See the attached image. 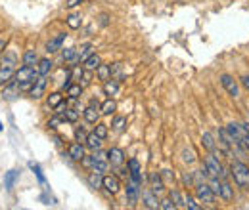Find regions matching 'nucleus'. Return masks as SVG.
Here are the masks:
<instances>
[{"mask_svg":"<svg viewBox=\"0 0 249 210\" xmlns=\"http://www.w3.org/2000/svg\"><path fill=\"white\" fill-rule=\"evenodd\" d=\"M38 71H36V67H27V65H23V67H19L18 71H16V75H14V79H12V82L19 88V92H29L35 86V82L38 81Z\"/></svg>","mask_w":249,"mask_h":210,"instance_id":"nucleus-1","label":"nucleus"},{"mask_svg":"<svg viewBox=\"0 0 249 210\" xmlns=\"http://www.w3.org/2000/svg\"><path fill=\"white\" fill-rule=\"evenodd\" d=\"M230 178L240 189H244V191L249 189V166L242 159H234L230 162Z\"/></svg>","mask_w":249,"mask_h":210,"instance_id":"nucleus-2","label":"nucleus"},{"mask_svg":"<svg viewBox=\"0 0 249 210\" xmlns=\"http://www.w3.org/2000/svg\"><path fill=\"white\" fill-rule=\"evenodd\" d=\"M16 71H18V56L14 52H6L0 63V86H6L14 79Z\"/></svg>","mask_w":249,"mask_h":210,"instance_id":"nucleus-3","label":"nucleus"},{"mask_svg":"<svg viewBox=\"0 0 249 210\" xmlns=\"http://www.w3.org/2000/svg\"><path fill=\"white\" fill-rule=\"evenodd\" d=\"M196 199L205 207H213L215 201H217V195H215V191L211 189L209 183L199 181V183H196Z\"/></svg>","mask_w":249,"mask_h":210,"instance_id":"nucleus-4","label":"nucleus"},{"mask_svg":"<svg viewBox=\"0 0 249 210\" xmlns=\"http://www.w3.org/2000/svg\"><path fill=\"white\" fill-rule=\"evenodd\" d=\"M203 162H205V166L209 168V174H211V176H218V178L226 180V176L230 174V172H226V170H224L222 162L218 161L217 155H213V153H209V155L205 157V161H203ZM211 176H209V178H211Z\"/></svg>","mask_w":249,"mask_h":210,"instance_id":"nucleus-5","label":"nucleus"},{"mask_svg":"<svg viewBox=\"0 0 249 210\" xmlns=\"http://www.w3.org/2000/svg\"><path fill=\"white\" fill-rule=\"evenodd\" d=\"M218 81H220L222 88L228 92V96H232L234 99H236V97H240V82H238L232 75H226V73H224V75H220V79H218Z\"/></svg>","mask_w":249,"mask_h":210,"instance_id":"nucleus-6","label":"nucleus"},{"mask_svg":"<svg viewBox=\"0 0 249 210\" xmlns=\"http://www.w3.org/2000/svg\"><path fill=\"white\" fill-rule=\"evenodd\" d=\"M140 199H142V205H144L146 209H152V210L161 209V201L157 199V193H154L152 189L140 191Z\"/></svg>","mask_w":249,"mask_h":210,"instance_id":"nucleus-7","label":"nucleus"},{"mask_svg":"<svg viewBox=\"0 0 249 210\" xmlns=\"http://www.w3.org/2000/svg\"><path fill=\"white\" fill-rule=\"evenodd\" d=\"M109 195H115V193H119L121 191V180H119V176H115V174H107V176H104V185H102Z\"/></svg>","mask_w":249,"mask_h":210,"instance_id":"nucleus-8","label":"nucleus"},{"mask_svg":"<svg viewBox=\"0 0 249 210\" xmlns=\"http://www.w3.org/2000/svg\"><path fill=\"white\" fill-rule=\"evenodd\" d=\"M201 145L205 147L207 153H213V155H220V149H218L217 142H215V136L211 134V132H203L201 134Z\"/></svg>","mask_w":249,"mask_h":210,"instance_id":"nucleus-9","label":"nucleus"},{"mask_svg":"<svg viewBox=\"0 0 249 210\" xmlns=\"http://www.w3.org/2000/svg\"><path fill=\"white\" fill-rule=\"evenodd\" d=\"M148 181H150V189H152L154 193L161 195V193L165 191V181H163V176H161L159 172H150Z\"/></svg>","mask_w":249,"mask_h":210,"instance_id":"nucleus-10","label":"nucleus"},{"mask_svg":"<svg viewBox=\"0 0 249 210\" xmlns=\"http://www.w3.org/2000/svg\"><path fill=\"white\" fill-rule=\"evenodd\" d=\"M126 166H128V172H130V180L136 181V183L140 185L144 178H142V170H140V162H138V159H128Z\"/></svg>","mask_w":249,"mask_h":210,"instance_id":"nucleus-11","label":"nucleus"},{"mask_svg":"<svg viewBox=\"0 0 249 210\" xmlns=\"http://www.w3.org/2000/svg\"><path fill=\"white\" fill-rule=\"evenodd\" d=\"M65 38H67V34L65 32H58L54 38H50V42L46 44V52L48 54H56V52H60L63 46V42H65Z\"/></svg>","mask_w":249,"mask_h":210,"instance_id":"nucleus-12","label":"nucleus"},{"mask_svg":"<svg viewBox=\"0 0 249 210\" xmlns=\"http://www.w3.org/2000/svg\"><path fill=\"white\" fill-rule=\"evenodd\" d=\"M226 132H228L236 142H242L248 130H246V126H244V124H240V122H230V124L226 126Z\"/></svg>","mask_w":249,"mask_h":210,"instance_id":"nucleus-13","label":"nucleus"},{"mask_svg":"<svg viewBox=\"0 0 249 210\" xmlns=\"http://www.w3.org/2000/svg\"><path fill=\"white\" fill-rule=\"evenodd\" d=\"M107 162L113 166V168H117V166H121L124 162V153L123 149H119V147H111V149L107 151Z\"/></svg>","mask_w":249,"mask_h":210,"instance_id":"nucleus-14","label":"nucleus"},{"mask_svg":"<svg viewBox=\"0 0 249 210\" xmlns=\"http://www.w3.org/2000/svg\"><path fill=\"white\" fill-rule=\"evenodd\" d=\"M138 199H140V187L136 181L130 180L126 183V201H128V205H136Z\"/></svg>","mask_w":249,"mask_h":210,"instance_id":"nucleus-15","label":"nucleus"},{"mask_svg":"<svg viewBox=\"0 0 249 210\" xmlns=\"http://www.w3.org/2000/svg\"><path fill=\"white\" fill-rule=\"evenodd\" d=\"M85 147H87V145H85V144H79V142H77V144H71L69 149H67V157H69L71 161H79V162H81V161L85 159Z\"/></svg>","mask_w":249,"mask_h":210,"instance_id":"nucleus-16","label":"nucleus"},{"mask_svg":"<svg viewBox=\"0 0 249 210\" xmlns=\"http://www.w3.org/2000/svg\"><path fill=\"white\" fill-rule=\"evenodd\" d=\"M46 84H48L46 77H38V81L35 82V86L29 90V94H31L33 99H40V97L44 96V92H46Z\"/></svg>","mask_w":249,"mask_h":210,"instance_id":"nucleus-17","label":"nucleus"},{"mask_svg":"<svg viewBox=\"0 0 249 210\" xmlns=\"http://www.w3.org/2000/svg\"><path fill=\"white\" fill-rule=\"evenodd\" d=\"M218 197L224 201V203H230L234 199V187L230 185V181L220 180V191H218Z\"/></svg>","mask_w":249,"mask_h":210,"instance_id":"nucleus-18","label":"nucleus"},{"mask_svg":"<svg viewBox=\"0 0 249 210\" xmlns=\"http://www.w3.org/2000/svg\"><path fill=\"white\" fill-rule=\"evenodd\" d=\"M83 115H85V120H87L89 124H96V122L100 120L102 109H100V107H94V105H89V107L83 111Z\"/></svg>","mask_w":249,"mask_h":210,"instance_id":"nucleus-19","label":"nucleus"},{"mask_svg":"<svg viewBox=\"0 0 249 210\" xmlns=\"http://www.w3.org/2000/svg\"><path fill=\"white\" fill-rule=\"evenodd\" d=\"M52 67H54V63H52L50 58H42V60H38V63H36V71H38V75H40V77L50 75Z\"/></svg>","mask_w":249,"mask_h":210,"instance_id":"nucleus-20","label":"nucleus"},{"mask_svg":"<svg viewBox=\"0 0 249 210\" xmlns=\"http://www.w3.org/2000/svg\"><path fill=\"white\" fill-rule=\"evenodd\" d=\"M87 181H89V187H92V189H100V187L104 185V174H102V172H96V170H92V172L89 174Z\"/></svg>","mask_w":249,"mask_h":210,"instance_id":"nucleus-21","label":"nucleus"},{"mask_svg":"<svg viewBox=\"0 0 249 210\" xmlns=\"http://www.w3.org/2000/svg\"><path fill=\"white\" fill-rule=\"evenodd\" d=\"M102 115H106V117H111L115 111H117V103H115V99L113 97H107L106 101H102Z\"/></svg>","mask_w":249,"mask_h":210,"instance_id":"nucleus-22","label":"nucleus"},{"mask_svg":"<svg viewBox=\"0 0 249 210\" xmlns=\"http://www.w3.org/2000/svg\"><path fill=\"white\" fill-rule=\"evenodd\" d=\"M18 180H19V170H10V172H6V176H4V187H6L8 191H12Z\"/></svg>","mask_w":249,"mask_h":210,"instance_id":"nucleus-23","label":"nucleus"},{"mask_svg":"<svg viewBox=\"0 0 249 210\" xmlns=\"http://www.w3.org/2000/svg\"><path fill=\"white\" fill-rule=\"evenodd\" d=\"M104 92H106V96H109V97L117 96V92H119V81L107 79V81L104 82Z\"/></svg>","mask_w":249,"mask_h":210,"instance_id":"nucleus-24","label":"nucleus"},{"mask_svg":"<svg viewBox=\"0 0 249 210\" xmlns=\"http://www.w3.org/2000/svg\"><path fill=\"white\" fill-rule=\"evenodd\" d=\"M102 144H104V140H102L96 132H92V134H89V138H87V144H85V145H87L89 149L96 151V149H100V147H102Z\"/></svg>","mask_w":249,"mask_h":210,"instance_id":"nucleus-25","label":"nucleus"},{"mask_svg":"<svg viewBox=\"0 0 249 210\" xmlns=\"http://www.w3.org/2000/svg\"><path fill=\"white\" fill-rule=\"evenodd\" d=\"M96 77L100 79V81H107V79H111V65H106V63H100V67L96 69Z\"/></svg>","mask_w":249,"mask_h":210,"instance_id":"nucleus-26","label":"nucleus"},{"mask_svg":"<svg viewBox=\"0 0 249 210\" xmlns=\"http://www.w3.org/2000/svg\"><path fill=\"white\" fill-rule=\"evenodd\" d=\"M46 103H48V107H52V109H58V107H60V105L63 103L62 92H54V94H50Z\"/></svg>","mask_w":249,"mask_h":210,"instance_id":"nucleus-27","label":"nucleus"},{"mask_svg":"<svg viewBox=\"0 0 249 210\" xmlns=\"http://www.w3.org/2000/svg\"><path fill=\"white\" fill-rule=\"evenodd\" d=\"M65 23H67V27L69 29H79L81 27V14H69L67 17H65Z\"/></svg>","mask_w":249,"mask_h":210,"instance_id":"nucleus-28","label":"nucleus"},{"mask_svg":"<svg viewBox=\"0 0 249 210\" xmlns=\"http://www.w3.org/2000/svg\"><path fill=\"white\" fill-rule=\"evenodd\" d=\"M62 60L77 63V61H79V50H77V48H65L62 52Z\"/></svg>","mask_w":249,"mask_h":210,"instance_id":"nucleus-29","label":"nucleus"},{"mask_svg":"<svg viewBox=\"0 0 249 210\" xmlns=\"http://www.w3.org/2000/svg\"><path fill=\"white\" fill-rule=\"evenodd\" d=\"M23 65H27V67H35L36 63H38V56H36V52L35 50H27L25 54H23Z\"/></svg>","mask_w":249,"mask_h":210,"instance_id":"nucleus-30","label":"nucleus"},{"mask_svg":"<svg viewBox=\"0 0 249 210\" xmlns=\"http://www.w3.org/2000/svg\"><path fill=\"white\" fill-rule=\"evenodd\" d=\"M83 63H85V69H89V71H96V69L100 67L102 60H100V56H98V54H92L90 58H87Z\"/></svg>","mask_w":249,"mask_h":210,"instance_id":"nucleus-31","label":"nucleus"},{"mask_svg":"<svg viewBox=\"0 0 249 210\" xmlns=\"http://www.w3.org/2000/svg\"><path fill=\"white\" fill-rule=\"evenodd\" d=\"M169 197L173 199V203H175L178 209H184V195H182L178 189H171V191H169Z\"/></svg>","mask_w":249,"mask_h":210,"instance_id":"nucleus-32","label":"nucleus"},{"mask_svg":"<svg viewBox=\"0 0 249 210\" xmlns=\"http://www.w3.org/2000/svg\"><path fill=\"white\" fill-rule=\"evenodd\" d=\"M65 94H67V97H77V99H79V97L83 96V86H81L79 82H73V84L65 90Z\"/></svg>","mask_w":249,"mask_h":210,"instance_id":"nucleus-33","label":"nucleus"},{"mask_svg":"<svg viewBox=\"0 0 249 210\" xmlns=\"http://www.w3.org/2000/svg\"><path fill=\"white\" fill-rule=\"evenodd\" d=\"M184 209L201 210L203 209V205H199V201H197V199H194L192 195H184Z\"/></svg>","mask_w":249,"mask_h":210,"instance_id":"nucleus-34","label":"nucleus"},{"mask_svg":"<svg viewBox=\"0 0 249 210\" xmlns=\"http://www.w3.org/2000/svg\"><path fill=\"white\" fill-rule=\"evenodd\" d=\"M182 161H184L186 164H194V162L197 161V157H196V151L192 149V147H186V149H182Z\"/></svg>","mask_w":249,"mask_h":210,"instance_id":"nucleus-35","label":"nucleus"},{"mask_svg":"<svg viewBox=\"0 0 249 210\" xmlns=\"http://www.w3.org/2000/svg\"><path fill=\"white\" fill-rule=\"evenodd\" d=\"M124 126H126V119H124V117H113V120H111V130L123 132Z\"/></svg>","mask_w":249,"mask_h":210,"instance_id":"nucleus-36","label":"nucleus"},{"mask_svg":"<svg viewBox=\"0 0 249 210\" xmlns=\"http://www.w3.org/2000/svg\"><path fill=\"white\" fill-rule=\"evenodd\" d=\"M75 138H77V142H79V144H87L89 134H87V130H85L83 126H77V128H75Z\"/></svg>","mask_w":249,"mask_h":210,"instance_id":"nucleus-37","label":"nucleus"},{"mask_svg":"<svg viewBox=\"0 0 249 210\" xmlns=\"http://www.w3.org/2000/svg\"><path fill=\"white\" fill-rule=\"evenodd\" d=\"M123 71H121V63H113L111 65V79H115V81H119L121 82V79H123Z\"/></svg>","mask_w":249,"mask_h":210,"instance_id":"nucleus-38","label":"nucleus"},{"mask_svg":"<svg viewBox=\"0 0 249 210\" xmlns=\"http://www.w3.org/2000/svg\"><path fill=\"white\" fill-rule=\"evenodd\" d=\"M94 132H96V134H98L102 140H106V138H107V124H104V122H96Z\"/></svg>","mask_w":249,"mask_h":210,"instance_id":"nucleus-39","label":"nucleus"},{"mask_svg":"<svg viewBox=\"0 0 249 210\" xmlns=\"http://www.w3.org/2000/svg\"><path fill=\"white\" fill-rule=\"evenodd\" d=\"M83 73H85V69H83L81 65H75V67H73V71H71V79H73L75 82H79V84H81V77H83Z\"/></svg>","mask_w":249,"mask_h":210,"instance_id":"nucleus-40","label":"nucleus"},{"mask_svg":"<svg viewBox=\"0 0 249 210\" xmlns=\"http://www.w3.org/2000/svg\"><path fill=\"white\" fill-rule=\"evenodd\" d=\"M92 46H90V44H87V46H83V48H81V52H79V61H85L87 60V58H90V56H92Z\"/></svg>","mask_w":249,"mask_h":210,"instance_id":"nucleus-41","label":"nucleus"},{"mask_svg":"<svg viewBox=\"0 0 249 210\" xmlns=\"http://www.w3.org/2000/svg\"><path fill=\"white\" fill-rule=\"evenodd\" d=\"M29 168H31L33 172L36 174V178H38V181H40V183H44V176H42V170H40V166H38L36 162H29Z\"/></svg>","mask_w":249,"mask_h":210,"instance_id":"nucleus-42","label":"nucleus"},{"mask_svg":"<svg viewBox=\"0 0 249 210\" xmlns=\"http://www.w3.org/2000/svg\"><path fill=\"white\" fill-rule=\"evenodd\" d=\"M161 209L163 210H175V209H178V207H177V205L173 203V199L169 197V199H163V201H161Z\"/></svg>","mask_w":249,"mask_h":210,"instance_id":"nucleus-43","label":"nucleus"},{"mask_svg":"<svg viewBox=\"0 0 249 210\" xmlns=\"http://www.w3.org/2000/svg\"><path fill=\"white\" fill-rule=\"evenodd\" d=\"M85 0H65V8L67 10H73V8H77V6H81Z\"/></svg>","mask_w":249,"mask_h":210,"instance_id":"nucleus-44","label":"nucleus"},{"mask_svg":"<svg viewBox=\"0 0 249 210\" xmlns=\"http://www.w3.org/2000/svg\"><path fill=\"white\" fill-rule=\"evenodd\" d=\"M240 84H242V86L249 92V75H244V77L240 79Z\"/></svg>","mask_w":249,"mask_h":210,"instance_id":"nucleus-45","label":"nucleus"},{"mask_svg":"<svg viewBox=\"0 0 249 210\" xmlns=\"http://www.w3.org/2000/svg\"><path fill=\"white\" fill-rule=\"evenodd\" d=\"M6 44H8V38H6V36H0V52H4Z\"/></svg>","mask_w":249,"mask_h":210,"instance_id":"nucleus-46","label":"nucleus"},{"mask_svg":"<svg viewBox=\"0 0 249 210\" xmlns=\"http://www.w3.org/2000/svg\"><path fill=\"white\" fill-rule=\"evenodd\" d=\"M161 176H163V178H173V172H171V170H163Z\"/></svg>","mask_w":249,"mask_h":210,"instance_id":"nucleus-47","label":"nucleus"},{"mask_svg":"<svg viewBox=\"0 0 249 210\" xmlns=\"http://www.w3.org/2000/svg\"><path fill=\"white\" fill-rule=\"evenodd\" d=\"M0 132H2V122H0Z\"/></svg>","mask_w":249,"mask_h":210,"instance_id":"nucleus-48","label":"nucleus"},{"mask_svg":"<svg viewBox=\"0 0 249 210\" xmlns=\"http://www.w3.org/2000/svg\"><path fill=\"white\" fill-rule=\"evenodd\" d=\"M0 63H2V58H0Z\"/></svg>","mask_w":249,"mask_h":210,"instance_id":"nucleus-49","label":"nucleus"}]
</instances>
